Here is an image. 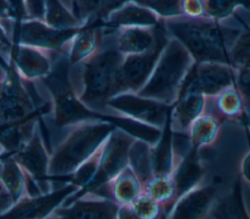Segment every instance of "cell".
Listing matches in <instances>:
<instances>
[{
    "label": "cell",
    "instance_id": "cell-1",
    "mask_svg": "<svg viewBox=\"0 0 250 219\" xmlns=\"http://www.w3.org/2000/svg\"><path fill=\"white\" fill-rule=\"evenodd\" d=\"M123 57L114 43V28L102 25L98 49L87 59L70 66L68 75L72 90L87 109L103 115L116 116L107 103L114 97Z\"/></svg>",
    "mask_w": 250,
    "mask_h": 219
},
{
    "label": "cell",
    "instance_id": "cell-2",
    "mask_svg": "<svg viewBox=\"0 0 250 219\" xmlns=\"http://www.w3.org/2000/svg\"><path fill=\"white\" fill-rule=\"evenodd\" d=\"M169 37L178 40L195 63L230 66V50L242 30L234 14L225 21L181 16L162 21Z\"/></svg>",
    "mask_w": 250,
    "mask_h": 219
},
{
    "label": "cell",
    "instance_id": "cell-3",
    "mask_svg": "<svg viewBox=\"0 0 250 219\" xmlns=\"http://www.w3.org/2000/svg\"><path fill=\"white\" fill-rule=\"evenodd\" d=\"M116 126L105 120H85L49 134L48 177L60 181L70 175L107 139Z\"/></svg>",
    "mask_w": 250,
    "mask_h": 219
},
{
    "label": "cell",
    "instance_id": "cell-4",
    "mask_svg": "<svg viewBox=\"0 0 250 219\" xmlns=\"http://www.w3.org/2000/svg\"><path fill=\"white\" fill-rule=\"evenodd\" d=\"M193 62L188 50L178 40L169 37L152 73L137 94L172 106Z\"/></svg>",
    "mask_w": 250,
    "mask_h": 219
},
{
    "label": "cell",
    "instance_id": "cell-5",
    "mask_svg": "<svg viewBox=\"0 0 250 219\" xmlns=\"http://www.w3.org/2000/svg\"><path fill=\"white\" fill-rule=\"evenodd\" d=\"M136 140L137 138L134 136L116 127L104 141L100 164L91 183L85 189L69 196L62 205L68 204L86 193L102 189L119 174L129 164L130 149Z\"/></svg>",
    "mask_w": 250,
    "mask_h": 219
},
{
    "label": "cell",
    "instance_id": "cell-6",
    "mask_svg": "<svg viewBox=\"0 0 250 219\" xmlns=\"http://www.w3.org/2000/svg\"><path fill=\"white\" fill-rule=\"evenodd\" d=\"M168 40L169 35L164 28L152 49L123 57L116 77L114 96L124 93L137 94L145 86Z\"/></svg>",
    "mask_w": 250,
    "mask_h": 219
},
{
    "label": "cell",
    "instance_id": "cell-7",
    "mask_svg": "<svg viewBox=\"0 0 250 219\" xmlns=\"http://www.w3.org/2000/svg\"><path fill=\"white\" fill-rule=\"evenodd\" d=\"M233 86L235 72L232 66L218 63L193 62L181 85L178 97L187 94L212 97Z\"/></svg>",
    "mask_w": 250,
    "mask_h": 219
},
{
    "label": "cell",
    "instance_id": "cell-8",
    "mask_svg": "<svg viewBox=\"0 0 250 219\" xmlns=\"http://www.w3.org/2000/svg\"><path fill=\"white\" fill-rule=\"evenodd\" d=\"M82 28L57 29L49 26L43 21L24 20L16 23L11 42L12 45H27L66 55L69 41Z\"/></svg>",
    "mask_w": 250,
    "mask_h": 219
},
{
    "label": "cell",
    "instance_id": "cell-9",
    "mask_svg": "<svg viewBox=\"0 0 250 219\" xmlns=\"http://www.w3.org/2000/svg\"><path fill=\"white\" fill-rule=\"evenodd\" d=\"M107 106L116 116L129 117L161 129L166 124L172 107L135 93L116 95L108 101Z\"/></svg>",
    "mask_w": 250,
    "mask_h": 219
},
{
    "label": "cell",
    "instance_id": "cell-10",
    "mask_svg": "<svg viewBox=\"0 0 250 219\" xmlns=\"http://www.w3.org/2000/svg\"><path fill=\"white\" fill-rule=\"evenodd\" d=\"M12 157L20 164L23 172L38 184L43 194L57 189L48 177L50 153L42 134L40 122L27 143L13 153Z\"/></svg>",
    "mask_w": 250,
    "mask_h": 219
},
{
    "label": "cell",
    "instance_id": "cell-11",
    "mask_svg": "<svg viewBox=\"0 0 250 219\" xmlns=\"http://www.w3.org/2000/svg\"><path fill=\"white\" fill-rule=\"evenodd\" d=\"M78 189L74 184L67 183L47 194L36 197L24 196L2 213L0 219H47Z\"/></svg>",
    "mask_w": 250,
    "mask_h": 219
},
{
    "label": "cell",
    "instance_id": "cell-12",
    "mask_svg": "<svg viewBox=\"0 0 250 219\" xmlns=\"http://www.w3.org/2000/svg\"><path fill=\"white\" fill-rule=\"evenodd\" d=\"M62 53L49 51L21 44H13L8 62L11 61L22 79L36 81L47 76L53 67L54 62Z\"/></svg>",
    "mask_w": 250,
    "mask_h": 219
},
{
    "label": "cell",
    "instance_id": "cell-13",
    "mask_svg": "<svg viewBox=\"0 0 250 219\" xmlns=\"http://www.w3.org/2000/svg\"><path fill=\"white\" fill-rule=\"evenodd\" d=\"M220 187L212 181L196 186L178 198L167 214L168 219H205L221 195Z\"/></svg>",
    "mask_w": 250,
    "mask_h": 219
},
{
    "label": "cell",
    "instance_id": "cell-14",
    "mask_svg": "<svg viewBox=\"0 0 250 219\" xmlns=\"http://www.w3.org/2000/svg\"><path fill=\"white\" fill-rule=\"evenodd\" d=\"M119 205L113 200L86 193L65 205H61L47 219H116Z\"/></svg>",
    "mask_w": 250,
    "mask_h": 219
},
{
    "label": "cell",
    "instance_id": "cell-15",
    "mask_svg": "<svg viewBox=\"0 0 250 219\" xmlns=\"http://www.w3.org/2000/svg\"><path fill=\"white\" fill-rule=\"evenodd\" d=\"M163 30V22L153 27L114 28V43L124 56L145 53L155 46Z\"/></svg>",
    "mask_w": 250,
    "mask_h": 219
},
{
    "label": "cell",
    "instance_id": "cell-16",
    "mask_svg": "<svg viewBox=\"0 0 250 219\" xmlns=\"http://www.w3.org/2000/svg\"><path fill=\"white\" fill-rule=\"evenodd\" d=\"M205 173V165L198 155L197 149L192 146L188 153L175 166L170 175L175 189L174 203L182 196L200 185Z\"/></svg>",
    "mask_w": 250,
    "mask_h": 219
},
{
    "label": "cell",
    "instance_id": "cell-17",
    "mask_svg": "<svg viewBox=\"0 0 250 219\" xmlns=\"http://www.w3.org/2000/svg\"><path fill=\"white\" fill-rule=\"evenodd\" d=\"M93 194L109 198L119 206L132 205L143 195V188L137 175L128 164L104 187Z\"/></svg>",
    "mask_w": 250,
    "mask_h": 219
},
{
    "label": "cell",
    "instance_id": "cell-18",
    "mask_svg": "<svg viewBox=\"0 0 250 219\" xmlns=\"http://www.w3.org/2000/svg\"><path fill=\"white\" fill-rule=\"evenodd\" d=\"M161 22L162 20L154 12L132 0L112 12L104 25L113 28L153 27Z\"/></svg>",
    "mask_w": 250,
    "mask_h": 219
},
{
    "label": "cell",
    "instance_id": "cell-19",
    "mask_svg": "<svg viewBox=\"0 0 250 219\" xmlns=\"http://www.w3.org/2000/svg\"><path fill=\"white\" fill-rule=\"evenodd\" d=\"M129 1L132 0H69L65 5L85 26H101L112 12Z\"/></svg>",
    "mask_w": 250,
    "mask_h": 219
},
{
    "label": "cell",
    "instance_id": "cell-20",
    "mask_svg": "<svg viewBox=\"0 0 250 219\" xmlns=\"http://www.w3.org/2000/svg\"><path fill=\"white\" fill-rule=\"evenodd\" d=\"M209 215L214 219H250L244 202L241 177L235 178L230 188L218 197Z\"/></svg>",
    "mask_w": 250,
    "mask_h": 219
},
{
    "label": "cell",
    "instance_id": "cell-21",
    "mask_svg": "<svg viewBox=\"0 0 250 219\" xmlns=\"http://www.w3.org/2000/svg\"><path fill=\"white\" fill-rule=\"evenodd\" d=\"M204 113L221 121L243 120L246 113L242 98L235 86L228 88L218 95L206 97Z\"/></svg>",
    "mask_w": 250,
    "mask_h": 219
},
{
    "label": "cell",
    "instance_id": "cell-22",
    "mask_svg": "<svg viewBox=\"0 0 250 219\" xmlns=\"http://www.w3.org/2000/svg\"><path fill=\"white\" fill-rule=\"evenodd\" d=\"M206 97L198 94L179 96L171 107L170 126L174 132L188 133L194 120L204 113Z\"/></svg>",
    "mask_w": 250,
    "mask_h": 219
},
{
    "label": "cell",
    "instance_id": "cell-23",
    "mask_svg": "<svg viewBox=\"0 0 250 219\" xmlns=\"http://www.w3.org/2000/svg\"><path fill=\"white\" fill-rule=\"evenodd\" d=\"M101 26H85L80 29L67 45V59L70 66L76 65L91 56L101 41Z\"/></svg>",
    "mask_w": 250,
    "mask_h": 219
},
{
    "label": "cell",
    "instance_id": "cell-24",
    "mask_svg": "<svg viewBox=\"0 0 250 219\" xmlns=\"http://www.w3.org/2000/svg\"><path fill=\"white\" fill-rule=\"evenodd\" d=\"M0 181L15 203L25 196V175L20 164L9 154L2 158Z\"/></svg>",
    "mask_w": 250,
    "mask_h": 219
},
{
    "label": "cell",
    "instance_id": "cell-25",
    "mask_svg": "<svg viewBox=\"0 0 250 219\" xmlns=\"http://www.w3.org/2000/svg\"><path fill=\"white\" fill-rule=\"evenodd\" d=\"M248 9L240 8L235 14L239 18L242 30L230 50V65L234 67L250 68V17Z\"/></svg>",
    "mask_w": 250,
    "mask_h": 219
},
{
    "label": "cell",
    "instance_id": "cell-26",
    "mask_svg": "<svg viewBox=\"0 0 250 219\" xmlns=\"http://www.w3.org/2000/svg\"><path fill=\"white\" fill-rule=\"evenodd\" d=\"M43 22L57 29L85 27L62 0H45Z\"/></svg>",
    "mask_w": 250,
    "mask_h": 219
},
{
    "label": "cell",
    "instance_id": "cell-27",
    "mask_svg": "<svg viewBox=\"0 0 250 219\" xmlns=\"http://www.w3.org/2000/svg\"><path fill=\"white\" fill-rule=\"evenodd\" d=\"M223 122L206 113L197 117L188 130L192 146L200 149L214 142L220 133Z\"/></svg>",
    "mask_w": 250,
    "mask_h": 219
},
{
    "label": "cell",
    "instance_id": "cell-28",
    "mask_svg": "<svg viewBox=\"0 0 250 219\" xmlns=\"http://www.w3.org/2000/svg\"><path fill=\"white\" fill-rule=\"evenodd\" d=\"M206 17L218 21L231 18L240 8L250 10V0H202Z\"/></svg>",
    "mask_w": 250,
    "mask_h": 219
},
{
    "label": "cell",
    "instance_id": "cell-29",
    "mask_svg": "<svg viewBox=\"0 0 250 219\" xmlns=\"http://www.w3.org/2000/svg\"><path fill=\"white\" fill-rule=\"evenodd\" d=\"M136 2L150 9L162 21L184 16L183 0H137Z\"/></svg>",
    "mask_w": 250,
    "mask_h": 219
},
{
    "label": "cell",
    "instance_id": "cell-30",
    "mask_svg": "<svg viewBox=\"0 0 250 219\" xmlns=\"http://www.w3.org/2000/svg\"><path fill=\"white\" fill-rule=\"evenodd\" d=\"M132 206L141 219H154L164 210L158 201L146 194L141 195Z\"/></svg>",
    "mask_w": 250,
    "mask_h": 219
},
{
    "label": "cell",
    "instance_id": "cell-31",
    "mask_svg": "<svg viewBox=\"0 0 250 219\" xmlns=\"http://www.w3.org/2000/svg\"><path fill=\"white\" fill-rule=\"evenodd\" d=\"M235 88L244 103L245 111L250 113V68L234 67Z\"/></svg>",
    "mask_w": 250,
    "mask_h": 219
},
{
    "label": "cell",
    "instance_id": "cell-32",
    "mask_svg": "<svg viewBox=\"0 0 250 219\" xmlns=\"http://www.w3.org/2000/svg\"><path fill=\"white\" fill-rule=\"evenodd\" d=\"M17 23L16 16L8 2V0H0V24L11 40L12 34Z\"/></svg>",
    "mask_w": 250,
    "mask_h": 219
},
{
    "label": "cell",
    "instance_id": "cell-33",
    "mask_svg": "<svg viewBox=\"0 0 250 219\" xmlns=\"http://www.w3.org/2000/svg\"><path fill=\"white\" fill-rule=\"evenodd\" d=\"M183 14L187 17H206V10L202 0H183ZM207 18V17H206Z\"/></svg>",
    "mask_w": 250,
    "mask_h": 219
},
{
    "label": "cell",
    "instance_id": "cell-34",
    "mask_svg": "<svg viewBox=\"0 0 250 219\" xmlns=\"http://www.w3.org/2000/svg\"><path fill=\"white\" fill-rule=\"evenodd\" d=\"M28 20H44L45 0H24Z\"/></svg>",
    "mask_w": 250,
    "mask_h": 219
},
{
    "label": "cell",
    "instance_id": "cell-35",
    "mask_svg": "<svg viewBox=\"0 0 250 219\" xmlns=\"http://www.w3.org/2000/svg\"><path fill=\"white\" fill-rule=\"evenodd\" d=\"M1 160L2 159H0V165H1ZM14 204H15L14 199L12 198L10 194L6 191V189L4 188L3 184L0 181V215L5 211H7Z\"/></svg>",
    "mask_w": 250,
    "mask_h": 219
},
{
    "label": "cell",
    "instance_id": "cell-36",
    "mask_svg": "<svg viewBox=\"0 0 250 219\" xmlns=\"http://www.w3.org/2000/svg\"><path fill=\"white\" fill-rule=\"evenodd\" d=\"M116 219H141V217L136 213L132 205H120L117 210Z\"/></svg>",
    "mask_w": 250,
    "mask_h": 219
},
{
    "label": "cell",
    "instance_id": "cell-37",
    "mask_svg": "<svg viewBox=\"0 0 250 219\" xmlns=\"http://www.w3.org/2000/svg\"><path fill=\"white\" fill-rule=\"evenodd\" d=\"M243 122H244V124L246 125V127L250 131V113H247V112L245 113V115L243 117Z\"/></svg>",
    "mask_w": 250,
    "mask_h": 219
},
{
    "label": "cell",
    "instance_id": "cell-38",
    "mask_svg": "<svg viewBox=\"0 0 250 219\" xmlns=\"http://www.w3.org/2000/svg\"><path fill=\"white\" fill-rule=\"evenodd\" d=\"M10 153H8L7 152H6V150L0 145V159H2L3 157H5V156H7V155H9Z\"/></svg>",
    "mask_w": 250,
    "mask_h": 219
},
{
    "label": "cell",
    "instance_id": "cell-39",
    "mask_svg": "<svg viewBox=\"0 0 250 219\" xmlns=\"http://www.w3.org/2000/svg\"><path fill=\"white\" fill-rule=\"evenodd\" d=\"M154 219H168V217H167V213L163 210L156 218H154Z\"/></svg>",
    "mask_w": 250,
    "mask_h": 219
},
{
    "label": "cell",
    "instance_id": "cell-40",
    "mask_svg": "<svg viewBox=\"0 0 250 219\" xmlns=\"http://www.w3.org/2000/svg\"><path fill=\"white\" fill-rule=\"evenodd\" d=\"M7 70V68H4L1 65H0V77L5 73V71Z\"/></svg>",
    "mask_w": 250,
    "mask_h": 219
},
{
    "label": "cell",
    "instance_id": "cell-41",
    "mask_svg": "<svg viewBox=\"0 0 250 219\" xmlns=\"http://www.w3.org/2000/svg\"><path fill=\"white\" fill-rule=\"evenodd\" d=\"M205 219H214V218H212L210 215H208V216H207Z\"/></svg>",
    "mask_w": 250,
    "mask_h": 219
}]
</instances>
